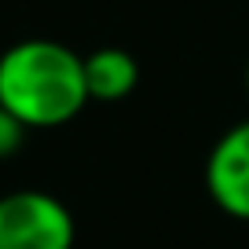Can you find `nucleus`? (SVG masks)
<instances>
[{"instance_id": "nucleus-1", "label": "nucleus", "mask_w": 249, "mask_h": 249, "mask_svg": "<svg viewBox=\"0 0 249 249\" xmlns=\"http://www.w3.org/2000/svg\"><path fill=\"white\" fill-rule=\"evenodd\" d=\"M92 99L85 59L59 40L30 37L0 55V107L26 128H59Z\"/></svg>"}, {"instance_id": "nucleus-2", "label": "nucleus", "mask_w": 249, "mask_h": 249, "mask_svg": "<svg viewBox=\"0 0 249 249\" xmlns=\"http://www.w3.org/2000/svg\"><path fill=\"white\" fill-rule=\"evenodd\" d=\"M0 249H73V216L48 191L0 198Z\"/></svg>"}, {"instance_id": "nucleus-3", "label": "nucleus", "mask_w": 249, "mask_h": 249, "mask_svg": "<svg viewBox=\"0 0 249 249\" xmlns=\"http://www.w3.org/2000/svg\"><path fill=\"white\" fill-rule=\"evenodd\" d=\"M209 198L234 220H249V117L227 128L205 161Z\"/></svg>"}, {"instance_id": "nucleus-4", "label": "nucleus", "mask_w": 249, "mask_h": 249, "mask_svg": "<svg viewBox=\"0 0 249 249\" xmlns=\"http://www.w3.org/2000/svg\"><path fill=\"white\" fill-rule=\"evenodd\" d=\"M85 85L92 99L117 103L140 85V62L124 48H95L92 55H85Z\"/></svg>"}, {"instance_id": "nucleus-5", "label": "nucleus", "mask_w": 249, "mask_h": 249, "mask_svg": "<svg viewBox=\"0 0 249 249\" xmlns=\"http://www.w3.org/2000/svg\"><path fill=\"white\" fill-rule=\"evenodd\" d=\"M26 128L22 121H18L11 110H4L0 107V158H8V154H15L18 147H22V140H26Z\"/></svg>"}, {"instance_id": "nucleus-6", "label": "nucleus", "mask_w": 249, "mask_h": 249, "mask_svg": "<svg viewBox=\"0 0 249 249\" xmlns=\"http://www.w3.org/2000/svg\"><path fill=\"white\" fill-rule=\"evenodd\" d=\"M246 95H249V62H246Z\"/></svg>"}]
</instances>
